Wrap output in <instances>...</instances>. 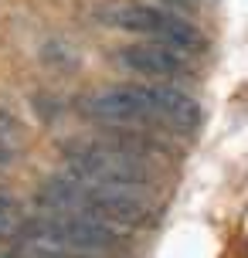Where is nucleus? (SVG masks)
Returning <instances> with one entry per match:
<instances>
[{
  "label": "nucleus",
  "mask_w": 248,
  "mask_h": 258,
  "mask_svg": "<svg viewBox=\"0 0 248 258\" xmlns=\"http://www.w3.org/2000/svg\"><path fill=\"white\" fill-rule=\"evenodd\" d=\"M82 112L109 126H160L170 133H194L201 105L173 85H119L95 92L82 102Z\"/></svg>",
  "instance_id": "f257e3e1"
},
{
  "label": "nucleus",
  "mask_w": 248,
  "mask_h": 258,
  "mask_svg": "<svg viewBox=\"0 0 248 258\" xmlns=\"http://www.w3.org/2000/svg\"><path fill=\"white\" fill-rule=\"evenodd\" d=\"M38 204L44 211H61V214H82V218L112 224L119 231L126 228H143L153 218V207L146 204L140 190H116V187H99V183L79 180V177H48L38 190Z\"/></svg>",
  "instance_id": "f03ea898"
},
{
  "label": "nucleus",
  "mask_w": 248,
  "mask_h": 258,
  "mask_svg": "<svg viewBox=\"0 0 248 258\" xmlns=\"http://www.w3.org/2000/svg\"><path fill=\"white\" fill-rule=\"evenodd\" d=\"M65 167L72 177L99 187H116V190H146L153 183V170L146 163V156H136L122 150L116 143H65Z\"/></svg>",
  "instance_id": "7ed1b4c3"
},
{
  "label": "nucleus",
  "mask_w": 248,
  "mask_h": 258,
  "mask_svg": "<svg viewBox=\"0 0 248 258\" xmlns=\"http://www.w3.org/2000/svg\"><path fill=\"white\" fill-rule=\"evenodd\" d=\"M99 21L119 31H130V34H146V38L170 44L183 54H197L204 51V34L197 31L191 21L177 17L173 11L163 7H150L140 0H119V4H102L99 7Z\"/></svg>",
  "instance_id": "20e7f679"
},
{
  "label": "nucleus",
  "mask_w": 248,
  "mask_h": 258,
  "mask_svg": "<svg viewBox=\"0 0 248 258\" xmlns=\"http://www.w3.org/2000/svg\"><path fill=\"white\" fill-rule=\"evenodd\" d=\"M21 238L24 241H41V245L92 251V255H112L126 245L122 231L112 228V224L82 218V214H61V211H44L38 218H24Z\"/></svg>",
  "instance_id": "39448f33"
},
{
  "label": "nucleus",
  "mask_w": 248,
  "mask_h": 258,
  "mask_svg": "<svg viewBox=\"0 0 248 258\" xmlns=\"http://www.w3.org/2000/svg\"><path fill=\"white\" fill-rule=\"evenodd\" d=\"M119 64L136 72V75H146V78H180L187 72L183 51L170 48V44H160V41L119 48Z\"/></svg>",
  "instance_id": "423d86ee"
},
{
  "label": "nucleus",
  "mask_w": 248,
  "mask_h": 258,
  "mask_svg": "<svg viewBox=\"0 0 248 258\" xmlns=\"http://www.w3.org/2000/svg\"><path fill=\"white\" fill-rule=\"evenodd\" d=\"M7 258H109V255H92V251H75V248H58V245H41V241H24L14 245Z\"/></svg>",
  "instance_id": "0eeeda50"
},
{
  "label": "nucleus",
  "mask_w": 248,
  "mask_h": 258,
  "mask_svg": "<svg viewBox=\"0 0 248 258\" xmlns=\"http://www.w3.org/2000/svg\"><path fill=\"white\" fill-rule=\"evenodd\" d=\"M21 228H24V218H21V207L14 204L7 194H0V241H11V238H21Z\"/></svg>",
  "instance_id": "6e6552de"
},
{
  "label": "nucleus",
  "mask_w": 248,
  "mask_h": 258,
  "mask_svg": "<svg viewBox=\"0 0 248 258\" xmlns=\"http://www.w3.org/2000/svg\"><path fill=\"white\" fill-rule=\"evenodd\" d=\"M11 153H14L11 140H7V136H0V163H7V160H11Z\"/></svg>",
  "instance_id": "1a4fd4ad"
}]
</instances>
